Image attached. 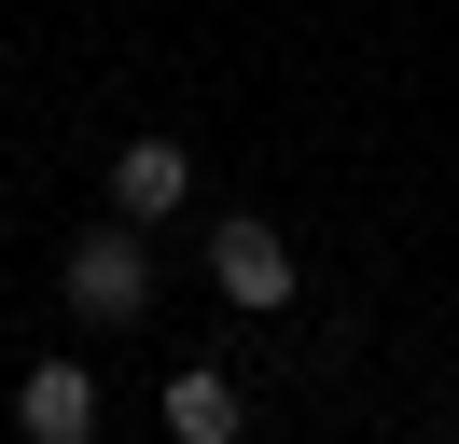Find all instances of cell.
Wrapping results in <instances>:
<instances>
[{"label":"cell","mask_w":459,"mask_h":444,"mask_svg":"<svg viewBox=\"0 0 459 444\" xmlns=\"http://www.w3.org/2000/svg\"><path fill=\"white\" fill-rule=\"evenodd\" d=\"M56 305L84 333H140L153 320V222H112V209H98L84 236L56 250Z\"/></svg>","instance_id":"cell-1"},{"label":"cell","mask_w":459,"mask_h":444,"mask_svg":"<svg viewBox=\"0 0 459 444\" xmlns=\"http://www.w3.org/2000/svg\"><path fill=\"white\" fill-rule=\"evenodd\" d=\"M209 292H223L237 320H279V305L307 292V264H292V236H279V222H251V209H237V222H209Z\"/></svg>","instance_id":"cell-2"},{"label":"cell","mask_w":459,"mask_h":444,"mask_svg":"<svg viewBox=\"0 0 459 444\" xmlns=\"http://www.w3.org/2000/svg\"><path fill=\"white\" fill-rule=\"evenodd\" d=\"M181 209H195V153H181L168 125H140L112 153V222H181Z\"/></svg>","instance_id":"cell-3"},{"label":"cell","mask_w":459,"mask_h":444,"mask_svg":"<svg viewBox=\"0 0 459 444\" xmlns=\"http://www.w3.org/2000/svg\"><path fill=\"white\" fill-rule=\"evenodd\" d=\"M98 416H112V403H98L84 361H29V375H14V431H29V444H98Z\"/></svg>","instance_id":"cell-4"},{"label":"cell","mask_w":459,"mask_h":444,"mask_svg":"<svg viewBox=\"0 0 459 444\" xmlns=\"http://www.w3.org/2000/svg\"><path fill=\"white\" fill-rule=\"evenodd\" d=\"M168 444H251V388L223 361H181L168 375Z\"/></svg>","instance_id":"cell-5"},{"label":"cell","mask_w":459,"mask_h":444,"mask_svg":"<svg viewBox=\"0 0 459 444\" xmlns=\"http://www.w3.org/2000/svg\"><path fill=\"white\" fill-rule=\"evenodd\" d=\"M14 444H29V431H14Z\"/></svg>","instance_id":"cell-6"}]
</instances>
